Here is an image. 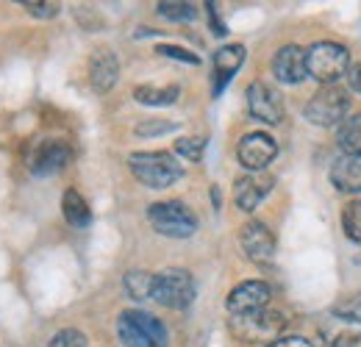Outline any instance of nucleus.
<instances>
[{"mask_svg": "<svg viewBox=\"0 0 361 347\" xmlns=\"http://www.w3.org/2000/svg\"><path fill=\"white\" fill-rule=\"evenodd\" d=\"M128 167L134 178L147 186V189H167L176 181L183 178V164L167 150H145V153H131Z\"/></svg>", "mask_w": 361, "mask_h": 347, "instance_id": "1", "label": "nucleus"}, {"mask_svg": "<svg viewBox=\"0 0 361 347\" xmlns=\"http://www.w3.org/2000/svg\"><path fill=\"white\" fill-rule=\"evenodd\" d=\"M117 339L123 347H167V328L147 311H123L117 317Z\"/></svg>", "mask_w": 361, "mask_h": 347, "instance_id": "2", "label": "nucleus"}, {"mask_svg": "<svg viewBox=\"0 0 361 347\" xmlns=\"http://www.w3.org/2000/svg\"><path fill=\"white\" fill-rule=\"evenodd\" d=\"M350 70V50L339 42H314L306 50V73L322 87L336 84Z\"/></svg>", "mask_w": 361, "mask_h": 347, "instance_id": "3", "label": "nucleus"}, {"mask_svg": "<svg viewBox=\"0 0 361 347\" xmlns=\"http://www.w3.org/2000/svg\"><path fill=\"white\" fill-rule=\"evenodd\" d=\"M350 114V92L339 84L319 87L306 103V120L317 128H334Z\"/></svg>", "mask_w": 361, "mask_h": 347, "instance_id": "4", "label": "nucleus"}, {"mask_svg": "<svg viewBox=\"0 0 361 347\" xmlns=\"http://www.w3.org/2000/svg\"><path fill=\"white\" fill-rule=\"evenodd\" d=\"M147 222L156 233L170 236V239H189L197 231V217L195 212L180 203V200H164V203H153L147 209Z\"/></svg>", "mask_w": 361, "mask_h": 347, "instance_id": "5", "label": "nucleus"}, {"mask_svg": "<svg viewBox=\"0 0 361 347\" xmlns=\"http://www.w3.org/2000/svg\"><path fill=\"white\" fill-rule=\"evenodd\" d=\"M195 295H197V286H195V278L180 269H164L156 275L153 281V300L164 308H173V311H183L195 303Z\"/></svg>", "mask_w": 361, "mask_h": 347, "instance_id": "6", "label": "nucleus"}, {"mask_svg": "<svg viewBox=\"0 0 361 347\" xmlns=\"http://www.w3.org/2000/svg\"><path fill=\"white\" fill-rule=\"evenodd\" d=\"M283 328H286V317L278 314V311H270V308L231 319V331L242 342H267V345H272L275 339H281Z\"/></svg>", "mask_w": 361, "mask_h": 347, "instance_id": "7", "label": "nucleus"}, {"mask_svg": "<svg viewBox=\"0 0 361 347\" xmlns=\"http://www.w3.org/2000/svg\"><path fill=\"white\" fill-rule=\"evenodd\" d=\"M275 156H278L275 139L270 133H262V130L242 136V142L236 147V159L247 173H267V167L275 162Z\"/></svg>", "mask_w": 361, "mask_h": 347, "instance_id": "8", "label": "nucleus"}, {"mask_svg": "<svg viewBox=\"0 0 361 347\" xmlns=\"http://www.w3.org/2000/svg\"><path fill=\"white\" fill-rule=\"evenodd\" d=\"M239 245H242L245 256L253 261V264H259V267H267V264L275 261V250H278L275 233H272L264 222H259V219H250V222L242 228Z\"/></svg>", "mask_w": 361, "mask_h": 347, "instance_id": "9", "label": "nucleus"}, {"mask_svg": "<svg viewBox=\"0 0 361 347\" xmlns=\"http://www.w3.org/2000/svg\"><path fill=\"white\" fill-rule=\"evenodd\" d=\"M272 289L267 281H245L239 286L231 289L226 300V308L233 317H245V314H256V311H264L270 305Z\"/></svg>", "mask_w": 361, "mask_h": 347, "instance_id": "10", "label": "nucleus"}, {"mask_svg": "<svg viewBox=\"0 0 361 347\" xmlns=\"http://www.w3.org/2000/svg\"><path fill=\"white\" fill-rule=\"evenodd\" d=\"M73 159V147L64 139H42L31 156H28V167L37 175H53L61 173Z\"/></svg>", "mask_w": 361, "mask_h": 347, "instance_id": "11", "label": "nucleus"}, {"mask_svg": "<svg viewBox=\"0 0 361 347\" xmlns=\"http://www.w3.org/2000/svg\"><path fill=\"white\" fill-rule=\"evenodd\" d=\"M247 111L253 120L267 123V126H278L283 120V100L281 95L264 84V81H253L247 87Z\"/></svg>", "mask_w": 361, "mask_h": 347, "instance_id": "12", "label": "nucleus"}, {"mask_svg": "<svg viewBox=\"0 0 361 347\" xmlns=\"http://www.w3.org/2000/svg\"><path fill=\"white\" fill-rule=\"evenodd\" d=\"M275 186V178L270 173H245L233 183V203L242 212H256L262 200L267 197Z\"/></svg>", "mask_w": 361, "mask_h": 347, "instance_id": "13", "label": "nucleus"}, {"mask_svg": "<svg viewBox=\"0 0 361 347\" xmlns=\"http://www.w3.org/2000/svg\"><path fill=\"white\" fill-rule=\"evenodd\" d=\"M272 73L281 84L295 87L300 84L309 73H306V50L300 44H283L275 56H272Z\"/></svg>", "mask_w": 361, "mask_h": 347, "instance_id": "14", "label": "nucleus"}, {"mask_svg": "<svg viewBox=\"0 0 361 347\" xmlns=\"http://www.w3.org/2000/svg\"><path fill=\"white\" fill-rule=\"evenodd\" d=\"M120 78V61L109 47H97L90 59V84L97 95L111 92Z\"/></svg>", "mask_w": 361, "mask_h": 347, "instance_id": "15", "label": "nucleus"}, {"mask_svg": "<svg viewBox=\"0 0 361 347\" xmlns=\"http://www.w3.org/2000/svg\"><path fill=\"white\" fill-rule=\"evenodd\" d=\"M242 64H245V44H223L214 53V84H212L214 97H220L226 92L231 78L239 73Z\"/></svg>", "mask_w": 361, "mask_h": 347, "instance_id": "16", "label": "nucleus"}, {"mask_svg": "<svg viewBox=\"0 0 361 347\" xmlns=\"http://www.w3.org/2000/svg\"><path fill=\"white\" fill-rule=\"evenodd\" d=\"M331 183L345 195H361V156H339L331 164Z\"/></svg>", "mask_w": 361, "mask_h": 347, "instance_id": "17", "label": "nucleus"}, {"mask_svg": "<svg viewBox=\"0 0 361 347\" xmlns=\"http://www.w3.org/2000/svg\"><path fill=\"white\" fill-rule=\"evenodd\" d=\"M61 214H64L70 228L84 231V228L92 225L90 203H87V197H84L81 192H75V189H67V192H64V197H61Z\"/></svg>", "mask_w": 361, "mask_h": 347, "instance_id": "18", "label": "nucleus"}, {"mask_svg": "<svg viewBox=\"0 0 361 347\" xmlns=\"http://www.w3.org/2000/svg\"><path fill=\"white\" fill-rule=\"evenodd\" d=\"M180 87L178 84H167V87H153V84H142L134 89V100L142 106H153V109H161V106H173L178 100Z\"/></svg>", "mask_w": 361, "mask_h": 347, "instance_id": "19", "label": "nucleus"}, {"mask_svg": "<svg viewBox=\"0 0 361 347\" xmlns=\"http://www.w3.org/2000/svg\"><path fill=\"white\" fill-rule=\"evenodd\" d=\"M336 142L345 156H361V114H348L339 123Z\"/></svg>", "mask_w": 361, "mask_h": 347, "instance_id": "20", "label": "nucleus"}, {"mask_svg": "<svg viewBox=\"0 0 361 347\" xmlns=\"http://www.w3.org/2000/svg\"><path fill=\"white\" fill-rule=\"evenodd\" d=\"M153 281H156V275H150L145 269H131V272H126L123 286L134 300H153Z\"/></svg>", "mask_w": 361, "mask_h": 347, "instance_id": "21", "label": "nucleus"}, {"mask_svg": "<svg viewBox=\"0 0 361 347\" xmlns=\"http://www.w3.org/2000/svg\"><path fill=\"white\" fill-rule=\"evenodd\" d=\"M156 11L164 20H173V23H192L197 17V6L195 3H186V0H161L156 6Z\"/></svg>", "mask_w": 361, "mask_h": 347, "instance_id": "22", "label": "nucleus"}, {"mask_svg": "<svg viewBox=\"0 0 361 347\" xmlns=\"http://www.w3.org/2000/svg\"><path fill=\"white\" fill-rule=\"evenodd\" d=\"M342 228H345V236L350 242H359L361 245V197L359 200H350L342 212Z\"/></svg>", "mask_w": 361, "mask_h": 347, "instance_id": "23", "label": "nucleus"}, {"mask_svg": "<svg viewBox=\"0 0 361 347\" xmlns=\"http://www.w3.org/2000/svg\"><path fill=\"white\" fill-rule=\"evenodd\" d=\"M176 153L186 162H203V153H206V139L203 136H183L176 142Z\"/></svg>", "mask_w": 361, "mask_h": 347, "instance_id": "24", "label": "nucleus"}, {"mask_svg": "<svg viewBox=\"0 0 361 347\" xmlns=\"http://www.w3.org/2000/svg\"><path fill=\"white\" fill-rule=\"evenodd\" d=\"M20 6L31 17H37V20H53L61 11V6L59 3H50V0H20Z\"/></svg>", "mask_w": 361, "mask_h": 347, "instance_id": "25", "label": "nucleus"}, {"mask_svg": "<svg viewBox=\"0 0 361 347\" xmlns=\"http://www.w3.org/2000/svg\"><path fill=\"white\" fill-rule=\"evenodd\" d=\"M178 126L176 123H167V120H145V123H139L136 126V136H142V139H153V136H161V133H170V130H176Z\"/></svg>", "mask_w": 361, "mask_h": 347, "instance_id": "26", "label": "nucleus"}, {"mask_svg": "<svg viewBox=\"0 0 361 347\" xmlns=\"http://www.w3.org/2000/svg\"><path fill=\"white\" fill-rule=\"evenodd\" d=\"M47 347H87V336L75 328H64L47 342Z\"/></svg>", "mask_w": 361, "mask_h": 347, "instance_id": "27", "label": "nucleus"}, {"mask_svg": "<svg viewBox=\"0 0 361 347\" xmlns=\"http://www.w3.org/2000/svg\"><path fill=\"white\" fill-rule=\"evenodd\" d=\"M161 56H167V59H176V61H183V64H200V56L197 53H192V50H186V47H178V44H159L156 47Z\"/></svg>", "mask_w": 361, "mask_h": 347, "instance_id": "28", "label": "nucleus"}, {"mask_svg": "<svg viewBox=\"0 0 361 347\" xmlns=\"http://www.w3.org/2000/svg\"><path fill=\"white\" fill-rule=\"evenodd\" d=\"M334 317L339 319H353V322H361V295L345 300V303L334 305Z\"/></svg>", "mask_w": 361, "mask_h": 347, "instance_id": "29", "label": "nucleus"}, {"mask_svg": "<svg viewBox=\"0 0 361 347\" xmlns=\"http://www.w3.org/2000/svg\"><path fill=\"white\" fill-rule=\"evenodd\" d=\"M206 11H209V20H212V31H214L217 37H226V25H223V20L217 17V3H206Z\"/></svg>", "mask_w": 361, "mask_h": 347, "instance_id": "30", "label": "nucleus"}, {"mask_svg": "<svg viewBox=\"0 0 361 347\" xmlns=\"http://www.w3.org/2000/svg\"><path fill=\"white\" fill-rule=\"evenodd\" d=\"M267 347H314V345L309 339H303V336H283V339H275Z\"/></svg>", "mask_w": 361, "mask_h": 347, "instance_id": "31", "label": "nucleus"}, {"mask_svg": "<svg viewBox=\"0 0 361 347\" xmlns=\"http://www.w3.org/2000/svg\"><path fill=\"white\" fill-rule=\"evenodd\" d=\"M348 78H350V89L361 95V64H350V70H348Z\"/></svg>", "mask_w": 361, "mask_h": 347, "instance_id": "32", "label": "nucleus"}]
</instances>
